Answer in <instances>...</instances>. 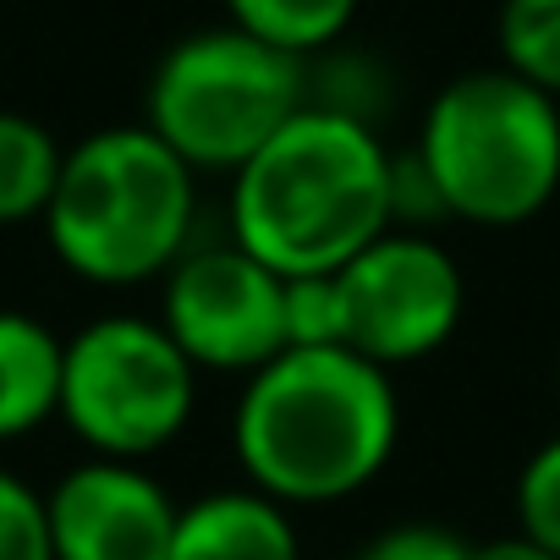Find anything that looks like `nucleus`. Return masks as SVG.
Returning <instances> with one entry per match:
<instances>
[{
    "mask_svg": "<svg viewBox=\"0 0 560 560\" xmlns=\"http://www.w3.org/2000/svg\"><path fill=\"white\" fill-rule=\"evenodd\" d=\"M401 445L390 369L352 347H287L247 374L231 451L253 489L280 505H336L369 489Z\"/></svg>",
    "mask_w": 560,
    "mask_h": 560,
    "instance_id": "1",
    "label": "nucleus"
},
{
    "mask_svg": "<svg viewBox=\"0 0 560 560\" xmlns=\"http://www.w3.org/2000/svg\"><path fill=\"white\" fill-rule=\"evenodd\" d=\"M396 154L374 121L303 105L236 176L225 236L275 275H336L390 220Z\"/></svg>",
    "mask_w": 560,
    "mask_h": 560,
    "instance_id": "2",
    "label": "nucleus"
},
{
    "mask_svg": "<svg viewBox=\"0 0 560 560\" xmlns=\"http://www.w3.org/2000/svg\"><path fill=\"white\" fill-rule=\"evenodd\" d=\"M39 225L89 287H149L192 247L198 171L143 121L100 127L67 149Z\"/></svg>",
    "mask_w": 560,
    "mask_h": 560,
    "instance_id": "3",
    "label": "nucleus"
},
{
    "mask_svg": "<svg viewBox=\"0 0 560 560\" xmlns=\"http://www.w3.org/2000/svg\"><path fill=\"white\" fill-rule=\"evenodd\" d=\"M412 154L451 220L527 225L560 192V100L505 67L462 72L429 100Z\"/></svg>",
    "mask_w": 560,
    "mask_h": 560,
    "instance_id": "4",
    "label": "nucleus"
},
{
    "mask_svg": "<svg viewBox=\"0 0 560 560\" xmlns=\"http://www.w3.org/2000/svg\"><path fill=\"white\" fill-rule=\"evenodd\" d=\"M308 105V61L231 23L182 34L149 72L143 127L198 176H236Z\"/></svg>",
    "mask_w": 560,
    "mask_h": 560,
    "instance_id": "5",
    "label": "nucleus"
},
{
    "mask_svg": "<svg viewBox=\"0 0 560 560\" xmlns=\"http://www.w3.org/2000/svg\"><path fill=\"white\" fill-rule=\"evenodd\" d=\"M198 407V369L160 319L105 314L67 336L61 423L89 456L149 462L182 440Z\"/></svg>",
    "mask_w": 560,
    "mask_h": 560,
    "instance_id": "6",
    "label": "nucleus"
},
{
    "mask_svg": "<svg viewBox=\"0 0 560 560\" xmlns=\"http://www.w3.org/2000/svg\"><path fill=\"white\" fill-rule=\"evenodd\" d=\"M160 325L203 374H258L287 352V275L258 264L247 247L192 242L160 298Z\"/></svg>",
    "mask_w": 560,
    "mask_h": 560,
    "instance_id": "7",
    "label": "nucleus"
},
{
    "mask_svg": "<svg viewBox=\"0 0 560 560\" xmlns=\"http://www.w3.org/2000/svg\"><path fill=\"white\" fill-rule=\"evenodd\" d=\"M336 275L347 303V347L380 369L434 358L456 336L467 308L462 264L429 231L390 225Z\"/></svg>",
    "mask_w": 560,
    "mask_h": 560,
    "instance_id": "8",
    "label": "nucleus"
},
{
    "mask_svg": "<svg viewBox=\"0 0 560 560\" xmlns=\"http://www.w3.org/2000/svg\"><path fill=\"white\" fill-rule=\"evenodd\" d=\"M56 560H171L176 494L143 462L89 456L45 489Z\"/></svg>",
    "mask_w": 560,
    "mask_h": 560,
    "instance_id": "9",
    "label": "nucleus"
},
{
    "mask_svg": "<svg viewBox=\"0 0 560 560\" xmlns=\"http://www.w3.org/2000/svg\"><path fill=\"white\" fill-rule=\"evenodd\" d=\"M171 560H303V538L292 505L242 483L182 505Z\"/></svg>",
    "mask_w": 560,
    "mask_h": 560,
    "instance_id": "10",
    "label": "nucleus"
},
{
    "mask_svg": "<svg viewBox=\"0 0 560 560\" xmlns=\"http://www.w3.org/2000/svg\"><path fill=\"white\" fill-rule=\"evenodd\" d=\"M61 352L67 341L45 319L0 308V445L61 418Z\"/></svg>",
    "mask_w": 560,
    "mask_h": 560,
    "instance_id": "11",
    "label": "nucleus"
},
{
    "mask_svg": "<svg viewBox=\"0 0 560 560\" xmlns=\"http://www.w3.org/2000/svg\"><path fill=\"white\" fill-rule=\"evenodd\" d=\"M67 149L39 116L0 110V231L45 220Z\"/></svg>",
    "mask_w": 560,
    "mask_h": 560,
    "instance_id": "12",
    "label": "nucleus"
},
{
    "mask_svg": "<svg viewBox=\"0 0 560 560\" xmlns=\"http://www.w3.org/2000/svg\"><path fill=\"white\" fill-rule=\"evenodd\" d=\"M220 7L231 28L287 50L298 61H314L347 39L363 0H220Z\"/></svg>",
    "mask_w": 560,
    "mask_h": 560,
    "instance_id": "13",
    "label": "nucleus"
},
{
    "mask_svg": "<svg viewBox=\"0 0 560 560\" xmlns=\"http://www.w3.org/2000/svg\"><path fill=\"white\" fill-rule=\"evenodd\" d=\"M500 67L560 100V0H500Z\"/></svg>",
    "mask_w": 560,
    "mask_h": 560,
    "instance_id": "14",
    "label": "nucleus"
},
{
    "mask_svg": "<svg viewBox=\"0 0 560 560\" xmlns=\"http://www.w3.org/2000/svg\"><path fill=\"white\" fill-rule=\"evenodd\" d=\"M308 105H325V110H341V116L374 121L380 105H390L385 67H380L374 56H363V50L330 45L325 56L308 61Z\"/></svg>",
    "mask_w": 560,
    "mask_h": 560,
    "instance_id": "15",
    "label": "nucleus"
},
{
    "mask_svg": "<svg viewBox=\"0 0 560 560\" xmlns=\"http://www.w3.org/2000/svg\"><path fill=\"white\" fill-rule=\"evenodd\" d=\"M287 347H347L341 275L287 280Z\"/></svg>",
    "mask_w": 560,
    "mask_h": 560,
    "instance_id": "16",
    "label": "nucleus"
},
{
    "mask_svg": "<svg viewBox=\"0 0 560 560\" xmlns=\"http://www.w3.org/2000/svg\"><path fill=\"white\" fill-rule=\"evenodd\" d=\"M516 533L560 555V434L544 440L516 472Z\"/></svg>",
    "mask_w": 560,
    "mask_h": 560,
    "instance_id": "17",
    "label": "nucleus"
},
{
    "mask_svg": "<svg viewBox=\"0 0 560 560\" xmlns=\"http://www.w3.org/2000/svg\"><path fill=\"white\" fill-rule=\"evenodd\" d=\"M0 560H56L45 494L12 467H0Z\"/></svg>",
    "mask_w": 560,
    "mask_h": 560,
    "instance_id": "18",
    "label": "nucleus"
},
{
    "mask_svg": "<svg viewBox=\"0 0 560 560\" xmlns=\"http://www.w3.org/2000/svg\"><path fill=\"white\" fill-rule=\"evenodd\" d=\"M352 560H472V544H462L451 527L434 522H401L374 533Z\"/></svg>",
    "mask_w": 560,
    "mask_h": 560,
    "instance_id": "19",
    "label": "nucleus"
},
{
    "mask_svg": "<svg viewBox=\"0 0 560 560\" xmlns=\"http://www.w3.org/2000/svg\"><path fill=\"white\" fill-rule=\"evenodd\" d=\"M472 560H560V555H549V549L533 544L527 533H511V538H489V544H478Z\"/></svg>",
    "mask_w": 560,
    "mask_h": 560,
    "instance_id": "20",
    "label": "nucleus"
},
{
    "mask_svg": "<svg viewBox=\"0 0 560 560\" xmlns=\"http://www.w3.org/2000/svg\"><path fill=\"white\" fill-rule=\"evenodd\" d=\"M555 390H560V369H555Z\"/></svg>",
    "mask_w": 560,
    "mask_h": 560,
    "instance_id": "21",
    "label": "nucleus"
}]
</instances>
